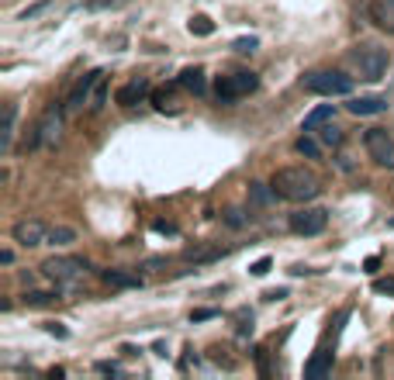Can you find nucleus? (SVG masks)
<instances>
[{"label":"nucleus","mask_w":394,"mask_h":380,"mask_svg":"<svg viewBox=\"0 0 394 380\" xmlns=\"http://www.w3.org/2000/svg\"><path fill=\"white\" fill-rule=\"evenodd\" d=\"M45 242H49V246H70V242H77V228H70V225H52Z\"/></svg>","instance_id":"obj_17"},{"label":"nucleus","mask_w":394,"mask_h":380,"mask_svg":"<svg viewBox=\"0 0 394 380\" xmlns=\"http://www.w3.org/2000/svg\"><path fill=\"white\" fill-rule=\"evenodd\" d=\"M305 90L322 93V97H350L353 93V77L339 73V70H318L305 77Z\"/></svg>","instance_id":"obj_4"},{"label":"nucleus","mask_w":394,"mask_h":380,"mask_svg":"<svg viewBox=\"0 0 394 380\" xmlns=\"http://www.w3.org/2000/svg\"><path fill=\"white\" fill-rule=\"evenodd\" d=\"M45 329H49V332H52V336H59V339H66V336H70V332H66V329H63V325H56V322H49V325H45Z\"/></svg>","instance_id":"obj_33"},{"label":"nucleus","mask_w":394,"mask_h":380,"mask_svg":"<svg viewBox=\"0 0 394 380\" xmlns=\"http://www.w3.org/2000/svg\"><path fill=\"white\" fill-rule=\"evenodd\" d=\"M191 32H194V35H211V32H215V25H211V18L197 14L194 21H191Z\"/></svg>","instance_id":"obj_25"},{"label":"nucleus","mask_w":394,"mask_h":380,"mask_svg":"<svg viewBox=\"0 0 394 380\" xmlns=\"http://www.w3.org/2000/svg\"><path fill=\"white\" fill-rule=\"evenodd\" d=\"M363 149H367V156H370L377 166L394 169V138H391V131H384V128H367V131H363Z\"/></svg>","instance_id":"obj_6"},{"label":"nucleus","mask_w":394,"mask_h":380,"mask_svg":"<svg viewBox=\"0 0 394 380\" xmlns=\"http://www.w3.org/2000/svg\"><path fill=\"white\" fill-rule=\"evenodd\" d=\"M329 367H332V353H318L315 360L308 363V370H305V374H308V377H325V374H329Z\"/></svg>","instance_id":"obj_21"},{"label":"nucleus","mask_w":394,"mask_h":380,"mask_svg":"<svg viewBox=\"0 0 394 380\" xmlns=\"http://www.w3.org/2000/svg\"><path fill=\"white\" fill-rule=\"evenodd\" d=\"M104 104H108V86H104V80H101V84H97V90L90 93V104H87V107L97 114V111H104Z\"/></svg>","instance_id":"obj_23"},{"label":"nucleus","mask_w":394,"mask_h":380,"mask_svg":"<svg viewBox=\"0 0 394 380\" xmlns=\"http://www.w3.org/2000/svg\"><path fill=\"white\" fill-rule=\"evenodd\" d=\"M14 118H18V107L7 104V111H4V135H0V149L4 152H11V142H14Z\"/></svg>","instance_id":"obj_18"},{"label":"nucleus","mask_w":394,"mask_h":380,"mask_svg":"<svg viewBox=\"0 0 394 380\" xmlns=\"http://www.w3.org/2000/svg\"><path fill=\"white\" fill-rule=\"evenodd\" d=\"M63 114H66V107H56V104L42 111V118L35 122V135H32V142L39 149H56L59 145V138H63Z\"/></svg>","instance_id":"obj_5"},{"label":"nucleus","mask_w":394,"mask_h":380,"mask_svg":"<svg viewBox=\"0 0 394 380\" xmlns=\"http://www.w3.org/2000/svg\"><path fill=\"white\" fill-rule=\"evenodd\" d=\"M374 291H377V294H394V280H377Z\"/></svg>","instance_id":"obj_32"},{"label":"nucleus","mask_w":394,"mask_h":380,"mask_svg":"<svg viewBox=\"0 0 394 380\" xmlns=\"http://www.w3.org/2000/svg\"><path fill=\"white\" fill-rule=\"evenodd\" d=\"M325 225H329L325 208H301L291 214V232H298V235H322Z\"/></svg>","instance_id":"obj_9"},{"label":"nucleus","mask_w":394,"mask_h":380,"mask_svg":"<svg viewBox=\"0 0 394 380\" xmlns=\"http://www.w3.org/2000/svg\"><path fill=\"white\" fill-rule=\"evenodd\" d=\"M104 284H111V287H142V277L125 273V270H104Z\"/></svg>","instance_id":"obj_16"},{"label":"nucleus","mask_w":394,"mask_h":380,"mask_svg":"<svg viewBox=\"0 0 394 380\" xmlns=\"http://www.w3.org/2000/svg\"><path fill=\"white\" fill-rule=\"evenodd\" d=\"M180 86L184 90H194V93H204V70H197V66L184 70L180 73Z\"/></svg>","instance_id":"obj_19"},{"label":"nucleus","mask_w":394,"mask_h":380,"mask_svg":"<svg viewBox=\"0 0 394 380\" xmlns=\"http://www.w3.org/2000/svg\"><path fill=\"white\" fill-rule=\"evenodd\" d=\"M388 48H381V45L374 42H363L356 45L353 52H350V66H353V73L360 80H367V84H377V80H384V73H388Z\"/></svg>","instance_id":"obj_2"},{"label":"nucleus","mask_w":394,"mask_h":380,"mask_svg":"<svg viewBox=\"0 0 394 380\" xmlns=\"http://www.w3.org/2000/svg\"><path fill=\"white\" fill-rule=\"evenodd\" d=\"M21 301H25V304H32V308H42V304H52V301H59V297L49 294V291H28Z\"/></svg>","instance_id":"obj_24"},{"label":"nucleus","mask_w":394,"mask_h":380,"mask_svg":"<svg viewBox=\"0 0 394 380\" xmlns=\"http://www.w3.org/2000/svg\"><path fill=\"white\" fill-rule=\"evenodd\" d=\"M232 48H236V52H242V55H246V52H256V48H260V39H256V35H249V39H236V42H232Z\"/></svg>","instance_id":"obj_26"},{"label":"nucleus","mask_w":394,"mask_h":380,"mask_svg":"<svg viewBox=\"0 0 394 380\" xmlns=\"http://www.w3.org/2000/svg\"><path fill=\"white\" fill-rule=\"evenodd\" d=\"M146 93H149V80H146V77H135V80H128V84L115 93V100H118V107H135Z\"/></svg>","instance_id":"obj_12"},{"label":"nucleus","mask_w":394,"mask_h":380,"mask_svg":"<svg viewBox=\"0 0 394 380\" xmlns=\"http://www.w3.org/2000/svg\"><path fill=\"white\" fill-rule=\"evenodd\" d=\"M225 225H232V228H242V225H246V214L239 211V208H229V211H225Z\"/></svg>","instance_id":"obj_28"},{"label":"nucleus","mask_w":394,"mask_h":380,"mask_svg":"<svg viewBox=\"0 0 394 380\" xmlns=\"http://www.w3.org/2000/svg\"><path fill=\"white\" fill-rule=\"evenodd\" d=\"M0 263H4V266H14V253H11V249H4V253H0Z\"/></svg>","instance_id":"obj_35"},{"label":"nucleus","mask_w":394,"mask_h":380,"mask_svg":"<svg viewBox=\"0 0 394 380\" xmlns=\"http://www.w3.org/2000/svg\"><path fill=\"white\" fill-rule=\"evenodd\" d=\"M391 104H388V97H350V104H346V111L356 114V118H370V114H384Z\"/></svg>","instance_id":"obj_11"},{"label":"nucleus","mask_w":394,"mask_h":380,"mask_svg":"<svg viewBox=\"0 0 394 380\" xmlns=\"http://www.w3.org/2000/svg\"><path fill=\"white\" fill-rule=\"evenodd\" d=\"M256 86H260L256 73H229V77H222V80H218L215 93H218V100H222V104H232V100H239V97L253 93Z\"/></svg>","instance_id":"obj_7"},{"label":"nucleus","mask_w":394,"mask_h":380,"mask_svg":"<svg viewBox=\"0 0 394 380\" xmlns=\"http://www.w3.org/2000/svg\"><path fill=\"white\" fill-rule=\"evenodd\" d=\"M332 118H336V107H332V104H318L312 114H305V125H301V131H315V128L329 125Z\"/></svg>","instance_id":"obj_14"},{"label":"nucleus","mask_w":394,"mask_h":380,"mask_svg":"<svg viewBox=\"0 0 394 380\" xmlns=\"http://www.w3.org/2000/svg\"><path fill=\"white\" fill-rule=\"evenodd\" d=\"M267 301H284V297H287V287H280V291H267Z\"/></svg>","instance_id":"obj_34"},{"label":"nucleus","mask_w":394,"mask_h":380,"mask_svg":"<svg viewBox=\"0 0 394 380\" xmlns=\"http://www.w3.org/2000/svg\"><path fill=\"white\" fill-rule=\"evenodd\" d=\"M208 318H218V311L215 308H197V311H191V322H208Z\"/></svg>","instance_id":"obj_29"},{"label":"nucleus","mask_w":394,"mask_h":380,"mask_svg":"<svg viewBox=\"0 0 394 380\" xmlns=\"http://www.w3.org/2000/svg\"><path fill=\"white\" fill-rule=\"evenodd\" d=\"M104 80V70H90L83 80H80L73 90H70V97H66V111L73 114V111H80L83 104H90V93L97 90V84Z\"/></svg>","instance_id":"obj_10"},{"label":"nucleus","mask_w":394,"mask_h":380,"mask_svg":"<svg viewBox=\"0 0 394 380\" xmlns=\"http://www.w3.org/2000/svg\"><path fill=\"white\" fill-rule=\"evenodd\" d=\"M274 197H277L274 183H270V187H267V183H260V180H253V183H249V201H253L256 208H270V204H274Z\"/></svg>","instance_id":"obj_15"},{"label":"nucleus","mask_w":394,"mask_h":380,"mask_svg":"<svg viewBox=\"0 0 394 380\" xmlns=\"http://www.w3.org/2000/svg\"><path fill=\"white\" fill-rule=\"evenodd\" d=\"M294 149H298V152H301L305 159H318V156H322V149H318V142H315V138H312V135H308V131H305V135H301V138L294 142Z\"/></svg>","instance_id":"obj_20"},{"label":"nucleus","mask_w":394,"mask_h":380,"mask_svg":"<svg viewBox=\"0 0 394 380\" xmlns=\"http://www.w3.org/2000/svg\"><path fill=\"white\" fill-rule=\"evenodd\" d=\"M11 239H14L18 246H25V249H35V246H45V239H49V228L42 225L39 218H21V221H14V228H11Z\"/></svg>","instance_id":"obj_8"},{"label":"nucleus","mask_w":394,"mask_h":380,"mask_svg":"<svg viewBox=\"0 0 394 380\" xmlns=\"http://www.w3.org/2000/svg\"><path fill=\"white\" fill-rule=\"evenodd\" d=\"M318 135H322V142H325V145H332V149H336V145H343V128H339V125H332V122H329V125L322 128Z\"/></svg>","instance_id":"obj_22"},{"label":"nucleus","mask_w":394,"mask_h":380,"mask_svg":"<svg viewBox=\"0 0 394 380\" xmlns=\"http://www.w3.org/2000/svg\"><path fill=\"white\" fill-rule=\"evenodd\" d=\"M97 374H111V377H118L121 367H118V363H108V360H101V363H97Z\"/></svg>","instance_id":"obj_30"},{"label":"nucleus","mask_w":394,"mask_h":380,"mask_svg":"<svg viewBox=\"0 0 394 380\" xmlns=\"http://www.w3.org/2000/svg\"><path fill=\"white\" fill-rule=\"evenodd\" d=\"M87 270H90V263L83 256H52L42 263V277L52 284H63V287H73L77 280H83Z\"/></svg>","instance_id":"obj_3"},{"label":"nucleus","mask_w":394,"mask_h":380,"mask_svg":"<svg viewBox=\"0 0 394 380\" xmlns=\"http://www.w3.org/2000/svg\"><path fill=\"white\" fill-rule=\"evenodd\" d=\"M370 18H374V25L381 32L394 35V0H374L370 4Z\"/></svg>","instance_id":"obj_13"},{"label":"nucleus","mask_w":394,"mask_h":380,"mask_svg":"<svg viewBox=\"0 0 394 380\" xmlns=\"http://www.w3.org/2000/svg\"><path fill=\"white\" fill-rule=\"evenodd\" d=\"M45 7H49V0H42V4H35V7H28V11L21 14V21H32V18H39V14L45 11Z\"/></svg>","instance_id":"obj_31"},{"label":"nucleus","mask_w":394,"mask_h":380,"mask_svg":"<svg viewBox=\"0 0 394 380\" xmlns=\"http://www.w3.org/2000/svg\"><path fill=\"white\" fill-rule=\"evenodd\" d=\"M270 266H274V259H270V256H263V259H256V263L249 266V273H253V277H267V273H270Z\"/></svg>","instance_id":"obj_27"},{"label":"nucleus","mask_w":394,"mask_h":380,"mask_svg":"<svg viewBox=\"0 0 394 380\" xmlns=\"http://www.w3.org/2000/svg\"><path fill=\"white\" fill-rule=\"evenodd\" d=\"M274 190L277 197H284V201H294V204H305V201H315L318 194H322V183H318V176L312 169L305 166H284L274 173Z\"/></svg>","instance_id":"obj_1"}]
</instances>
